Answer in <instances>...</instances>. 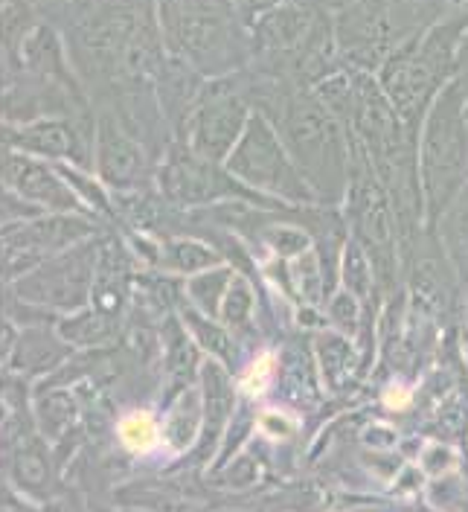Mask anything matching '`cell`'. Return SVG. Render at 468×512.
Masks as SVG:
<instances>
[{"label": "cell", "mask_w": 468, "mask_h": 512, "mask_svg": "<svg viewBox=\"0 0 468 512\" xmlns=\"http://www.w3.org/2000/svg\"><path fill=\"white\" fill-rule=\"evenodd\" d=\"M288 143L297 160L309 169L314 187L338 190L344 184V146L335 120L314 102H294L285 117Z\"/></svg>", "instance_id": "cell-3"}, {"label": "cell", "mask_w": 468, "mask_h": 512, "mask_svg": "<svg viewBox=\"0 0 468 512\" xmlns=\"http://www.w3.org/2000/svg\"><path fill=\"white\" fill-rule=\"evenodd\" d=\"M96 248H82L76 254H64L47 265H41L35 274H27L15 291L27 300L41 306H64L79 309L88 303L91 291V271H94Z\"/></svg>", "instance_id": "cell-4"}, {"label": "cell", "mask_w": 468, "mask_h": 512, "mask_svg": "<svg viewBox=\"0 0 468 512\" xmlns=\"http://www.w3.org/2000/svg\"><path fill=\"white\" fill-rule=\"evenodd\" d=\"M419 169L428 210L437 219L460 192V181L468 172V117L457 85L445 88L425 117Z\"/></svg>", "instance_id": "cell-1"}, {"label": "cell", "mask_w": 468, "mask_h": 512, "mask_svg": "<svg viewBox=\"0 0 468 512\" xmlns=\"http://www.w3.org/2000/svg\"><path fill=\"white\" fill-rule=\"evenodd\" d=\"M120 440L131 451H152L157 446V440H160V428H157L155 416L146 414V411H134V414L123 416Z\"/></svg>", "instance_id": "cell-11"}, {"label": "cell", "mask_w": 468, "mask_h": 512, "mask_svg": "<svg viewBox=\"0 0 468 512\" xmlns=\"http://www.w3.org/2000/svg\"><path fill=\"white\" fill-rule=\"evenodd\" d=\"M332 318L338 320L341 326H346V329L355 326V320H358V306H355V300H352L349 294H338V297H335V303H332Z\"/></svg>", "instance_id": "cell-19"}, {"label": "cell", "mask_w": 468, "mask_h": 512, "mask_svg": "<svg viewBox=\"0 0 468 512\" xmlns=\"http://www.w3.org/2000/svg\"><path fill=\"white\" fill-rule=\"evenodd\" d=\"M224 280H227V271L210 274V277H198V280L189 283V291H192L195 303L201 309H207L210 315H216V309H219V294L221 288H224Z\"/></svg>", "instance_id": "cell-15"}, {"label": "cell", "mask_w": 468, "mask_h": 512, "mask_svg": "<svg viewBox=\"0 0 468 512\" xmlns=\"http://www.w3.org/2000/svg\"><path fill=\"white\" fill-rule=\"evenodd\" d=\"M166 192L175 195L178 201H204V198H216L224 192H236L233 184H227L219 172L213 169L210 158H195V155H178L166 166L163 175Z\"/></svg>", "instance_id": "cell-8"}, {"label": "cell", "mask_w": 468, "mask_h": 512, "mask_svg": "<svg viewBox=\"0 0 468 512\" xmlns=\"http://www.w3.org/2000/svg\"><path fill=\"white\" fill-rule=\"evenodd\" d=\"M47 457L44 448L38 446V440H24L15 451V475L21 478L24 486H38L47 480Z\"/></svg>", "instance_id": "cell-13"}, {"label": "cell", "mask_w": 468, "mask_h": 512, "mask_svg": "<svg viewBox=\"0 0 468 512\" xmlns=\"http://www.w3.org/2000/svg\"><path fill=\"white\" fill-rule=\"evenodd\" d=\"M245 102L230 91H219L201 102V108L192 117V146L198 155L219 160L233 152L239 143V134L245 128Z\"/></svg>", "instance_id": "cell-5"}, {"label": "cell", "mask_w": 468, "mask_h": 512, "mask_svg": "<svg viewBox=\"0 0 468 512\" xmlns=\"http://www.w3.org/2000/svg\"><path fill=\"white\" fill-rule=\"evenodd\" d=\"M96 155H99V172L111 187H134L146 178L143 152L137 149L134 140L125 137V131L114 123V117H102L99 123Z\"/></svg>", "instance_id": "cell-7"}, {"label": "cell", "mask_w": 468, "mask_h": 512, "mask_svg": "<svg viewBox=\"0 0 468 512\" xmlns=\"http://www.w3.org/2000/svg\"><path fill=\"white\" fill-rule=\"evenodd\" d=\"M189 323H192V329L198 332V338H201V344L207 347L210 352H219V355H224L227 358V350H230V344H227V335L221 332L219 326H213V323H207V320L201 318H189Z\"/></svg>", "instance_id": "cell-18"}, {"label": "cell", "mask_w": 468, "mask_h": 512, "mask_svg": "<svg viewBox=\"0 0 468 512\" xmlns=\"http://www.w3.org/2000/svg\"><path fill=\"white\" fill-rule=\"evenodd\" d=\"M3 181L9 184V190L18 192L24 201H32V204L53 207V210H76L79 207V198L64 187L59 175H53L50 166L24 158V155H9L6 158Z\"/></svg>", "instance_id": "cell-6"}, {"label": "cell", "mask_w": 468, "mask_h": 512, "mask_svg": "<svg viewBox=\"0 0 468 512\" xmlns=\"http://www.w3.org/2000/svg\"><path fill=\"white\" fill-rule=\"evenodd\" d=\"M344 277H346V286L352 288L355 294H367L370 291V265H367V256L361 254V248L358 245H349L346 248V259H344Z\"/></svg>", "instance_id": "cell-14"}, {"label": "cell", "mask_w": 468, "mask_h": 512, "mask_svg": "<svg viewBox=\"0 0 468 512\" xmlns=\"http://www.w3.org/2000/svg\"><path fill=\"white\" fill-rule=\"evenodd\" d=\"M355 219L361 239L381 254L390 242V213H387V195L370 175L355 181Z\"/></svg>", "instance_id": "cell-9"}, {"label": "cell", "mask_w": 468, "mask_h": 512, "mask_svg": "<svg viewBox=\"0 0 468 512\" xmlns=\"http://www.w3.org/2000/svg\"><path fill=\"white\" fill-rule=\"evenodd\" d=\"M259 428L271 437V440H285V434L291 431L288 428V422H285V416L282 414H268L262 416V422H259Z\"/></svg>", "instance_id": "cell-20"}, {"label": "cell", "mask_w": 468, "mask_h": 512, "mask_svg": "<svg viewBox=\"0 0 468 512\" xmlns=\"http://www.w3.org/2000/svg\"><path fill=\"white\" fill-rule=\"evenodd\" d=\"M227 166L236 178H242L248 187H256V190L277 192L291 201H312L314 198L306 178L285 155L280 137L262 117H250L248 126L242 131V140L227 155Z\"/></svg>", "instance_id": "cell-2"}, {"label": "cell", "mask_w": 468, "mask_h": 512, "mask_svg": "<svg viewBox=\"0 0 468 512\" xmlns=\"http://www.w3.org/2000/svg\"><path fill=\"white\" fill-rule=\"evenodd\" d=\"M250 312V291L245 283H233L227 297H224V306H221V315H224V323L230 326H245L248 323Z\"/></svg>", "instance_id": "cell-16"}, {"label": "cell", "mask_w": 468, "mask_h": 512, "mask_svg": "<svg viewBox=\"0 0 468 512\" xmlns=\"http://www.w3.org/2000/svg\"><path fill=\"white\" fill-rule=\"evenodd\" d=\"M6 137L18 149H30L47 158H76V137L59 120H41L30 126H9Z\"/></svg>", "instance_id": "cell-10"}, {"label": "cell", "mask_w": 468, "mask_h": 512, "mask_svg": "<svg viewBox=\"0 0 468 512\" xmlns=\"http://www.w3.org/2000/svg\"><path fill=\"white\" fill-rule=\"evenodd\" d=\"M448 245L457 256V262L468 259V184L454 195L448 204Z\"/></svg>", "instance_id": "cell-12"}, {"label": "cell", "mask_w": 468, "mask_h": 512, "mask_svg": "<svg viewBox=\"0 0 468 512\" xmlns=\"http://www.w3.org/2000/svg\"><path fill=\"white\" fill-rule=\"evenodd\" d=\"M172 262L184 271H198V268H207L216 262L213 251H207L204 245H195V242H178L172 248Z\"/></svg>", "instance_id": "cell-17"}]
</instances>
